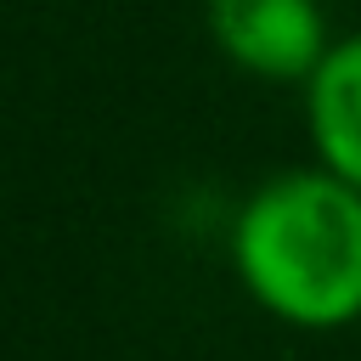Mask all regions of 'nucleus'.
<instances>
[{
  "label": "nucleus",
  "mask_w": 361,
  "mask_h": 361,
  "mask_svg": "<svg viewBox=\"0 0 361 361\" xmlns=\"http://www.w3.org/2000/svg\"><path fill=\"white\" fill-rule=\"evenodd\" d=\"M243 293L288 327L333 333L361 316V186L322 169H288L248 192L231 226Z\"/></svg>",
  "instance_id": "obj_1"
},
{
  "label": "nucleus",
  "mask_w": 361,
  "mask_h": 361,
  "mask_svg": "<svg viewBox=\"0 0 361 361\" xmlns=\"http://www.w3.org/2000/svg\"><path fill=\"white\" fill-rule=\"evenodd\" d=\"M203 17L220 56L254 79L305 85L333 51L322 0H209Z\"/></svg>",
  "instance_id": "obj_2"
},
{
  "label": "nucleus",
  "mask_w": 361,
  "mask_h": 361,
  "mask_svg": "<svg viewBox=\"0 0 361 361\" xmlns=\"http://www.w3.org/2000/svg\"><path fill=\"white\" fill-rule=\"evenodd\" d=\"M305 113L316 158L361 186V34L338 39L322 68L305 79Z\"/></svg>",
  "instance_id": "obj_3"
}]
</instances>
